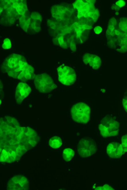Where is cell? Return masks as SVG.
Listing matches in <instances>:
<instances>
[{"label":"cell","instance_id":"cell-1","mask_svg":"<svg viewBox=\"0 0 127 190\" xmlns=\"http://www.w3.org/2000/svg\"><path fill=\"white\" fill-rule=\"evenodd\" d=\"M1 162L11 163L36 146L39 141L36 131L21 127L17 120L5 116L1 119Z\"/></svg>","mask_w":127,"mask_h":190},{"label":"cell","instance_id":"cell-2","mask_svg":"<svg viewBox=\"0 0 127 190\" xmlns=\"http://www.w3.org/2000/svg\"><path fill=\"white\" fill-rule=\"evenodd\" d=\"M1 69L3 73H7L9 77L23 82L32 80L36 76L32 66L28 64L23 57L18 55H13L6 58Z\"/></svg>","mask_w":127,"mask_h":190},{"label":"cell","instance_id":"cell-3","mask_svg":"<svg viewBox=\"0 0 127 190\" xmlns=\"http://www.w3.org/2000/svg\"><path fill=\"white\" fill-rule=\"evenodd\" d=\"M119 128V123L114 117L109 115L104 117L99 125L101 134L104 138L118 135Z\"/></svg>","mask_w":127,"mask_h":190},{"label":"cell","instance_id":"cell-4","mask_svg":"<svg viewBox=\"0 0 127 190\" xmlns=\"http://www.w3.org/2000/svg\"><path fill=\"white\" fill-rule=\"evenodd\" d=\"M71 113L72 119L74 121L85 124L89 121L91 109L86 104L79 102L73 106Z\"/></svg>","mask_w":127,"mask_h":190},{"label":"cell","instance_id":"cell-5","mask_svg":"<svg viewBox=\"0 0 127 190\" xmlns=\"http://www.w3.org/2000/svg\"><path fill=\"white\" fill-rule=\"evenodd\" d=\"M34 81L36 89L41 93H50L57 87L51 77L46 73L36 75Z\"/></svg>","mask_w":127,"mask_h":190},{"label":"cell","instance_id":"cell-6","mask_svg":"<svg viewBox=\"0 0 127 190\" xmlns=\"http://www.w3.org/2000/svg\"><path fill=\"white\" fill-rule=\"evenodd\" d=\"M78 153L82 157H87L96 153V142L90 138H82L78 145Z\"/></svg>","mask_w":127,"mask_h":190},{"label":"cell","instance_id":"cell-7","mask_svg":"<svg viewBox=\"0 0 127 190\" xmlns=\"http://www.w3.org/2000/svg\"><path fill=\"white\" fill-rule=\"evenodd\" d=\"M59 80L66 86L74 84L76 80V75L74 69L63 65L57 68Z\"/></svg>","mask_w":127,"mask_h":190},{"label":"cell","instance_id":"cell-8","mask_svg":"<svg viewBox=\"0 0 127 190\" xmlns=\"http://www.w3.org/2000/svg\"><path fill=\"white\" fill-rule=\"evenodd\" d=\"M28 189V180L23 176H17L12 177L8 183L7 190H25Z\"/></svg>","mask_w":127,"mask_h":190},{"label":"cell","instance_id":"cell-9","mask_svg":"<svg viewBox=\"0 0 127 190\" xmlns=\"http://www.w3.org/2000/svg\"><path fill=\"white\" fill-rule=\"evenodd\" d=\"M31 89L27 84L20 82L17 86L15 94V98L17 103L20 104L25 98L31 92Z\"/></svg>","mask_w":127,"mask_h":190},{"label":"cell","instance_id":"cell-10","mask_svg":"<svg viewBox=\"0 0 127 190\" xmlns=\"http://www.w3.org/2000/svg\"><path fill=\"white\" fill-rule=\"evenodd\" d=\"M125 152L122 145L118 142H112L108 145L107 148V153L111 158H120Z\"/></svg>","mask_w":127,"mask_h":190},{"label":"cell","instance_id":"cell-11","mask_svg":"<svg viewBox=\"0 0 127 190\" xmlns=\"http://www.w3.org/2000/svg\"><path fill=\"white\" fill-rule=\"evenodd\" d=\"M49 144L53 148L58 149L61 147L62 145L61 139L58 136H55L50 139Z\"/></svg>","mask_w":127,"mask_h":190},{"label":"cell","instance_id":"cell-12","mask_svg":"<svg viewBox=\"0 0 127 190\" xmlns=\"http://www.w3.org/2000/svg\"><path fill=\"white\" fill-rule=\"evenodd\" d=\"M74 154V151L72 149L67 148L63 151V157L66 161L68 162L72 159Z\"/></svg>","mask_w":127,"mask_h":190},{"label":"cell","instance_id":"cell-13","mask_svg":"<svg viewBox=\"0 0 127 190\" xmlns=\"http://www.w3.org/2000/svg\"><path fill=\"white\" fill-rule=\"evenodd\" d=\"M122 146L126 152L127 151V135L124 136L122 138Z\"/></svg>","mask_w":127,"mask_h":190},{"label":"cell","instance_id":"cell-14","mask_svg":"<svg viewBox=\"0 0 127 190\" xmlns=\"http://www.w3.org/2000/svg\"><path fill=\"white\" fill-rule=\"evenodd\" d=\"M95 190H114L112 187L109 186L108 185H105L103 187H97Z\"/></svg>","mask_w":127,"mask_h":190},{"label":"cell","instance_id":"cell-15","mask_svg":"<svg viewBox=\"0 0 127 190\" xmlns=\"http://www.w3.org/2000/svg\"><path fill=\"white\" fill-rule=\"evenodd\" d=\"M116 4L117 6H118L120 7L121 8L125 5V2L124 1L120 0V1L116 2Z\"/></svg>","mask_w":127,"mask_h":190},{"label":"cell","instance_id":"cell-16","mask_svg":"<svg viewBox=\"0 0 127 190\" xmlns=\"http://www.w3.org/2000/svg\"><path fill=\"white\" fill-rule=\"evenodd\" d=\"M95 32L97 34H100L102 31V29L99 26H97L95 27L94 29Z\"/></svg>","mask_w":127,"mask_h":190},{"label":"cell","instance_id":"cell-17","mask_svg":"<svg viewBox=\"0 0 127 190\" xmlns=\"http://www.w3.org/2000/svg\"><path fill=\"white\" fill-rule=\"evenodd\" d=\"M116 15H118L119 14V12H116Z\"/></svg>","mask_w":127,"mask_h":190},{"label":"cell","instance_id":"cell-18","mask_svg":"<svg viewBox=\"0 0 127 190\" xmlns=\"http://www.w3.org/2000/svg\"><path fill=\"white\" fill-rule=\"evenodd\" d=\"M113 14H114V13L113 12L112 15H113Z\"/></svg>","mask_w":127,"mask_h":190},{"label":"cell","instance_id":"cell-19","mask_svg":"<svg viewBox=\"0 0 127 190\" xmlns=\"http://www.w3.org/2000/svg\"><path fill=\"white\" fill-rule=\"evenodd\" d=\"M104 35H103V37H104Z\"/></svg>","mask_w":127,"mask_h":190},{"label":"cell","instance_id":"cell-20","mask_svg":"<svg viewBox=\"0 0 127 190\" xmlns=\"http://www.w3.org/2000/svg\"><path fill=\"white\" fill-rule=\"evenodd\" d=\"M84 53V52H82V54H83Z\"/></svg>","mask_w":127,"mask_h":190},{"label":"cell","instance_id":"cell-21","mask_svg":"<svg viewBox=\"0 0 127 190\" xmlns=\"http://www.w3.org/2000/svg\"><path fill=\"white\" fill-rule=\"evenodd\" d=\"M90 43H91V41H90Z\"/></svg>","mask_w":127,"mask_h":190},{"label":"cell","instance_id":"cell-22","mask_svg":"<svg viewBox=\"0 0 127 190\" xmlns=\"http://www.w3.org/2000/svg\"><path fill=\"white\" fill-rule=\"evenodd\" d=\"M118 54H119L120 53H118Z\"/></svg>","mask_w":127,"mask_h":190},{"label":"cell","instance_id":"cell-23","mask_svg":"<svg viewBox=\"0 0 127 190\" xmlns=\"http://www.w3.org/2000/svg\"><path fill=\"white\" fill-rule=\"evenodd\" d=\"M86 45L88 46V44H87V45Z\"/></svg>","mask_w":127,"mask_h":190}]
</instances>
